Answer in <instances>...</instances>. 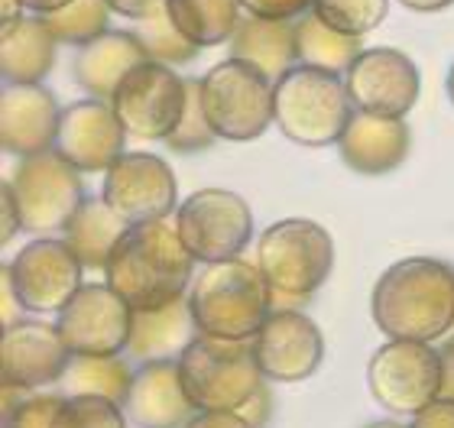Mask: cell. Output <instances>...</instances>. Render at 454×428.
Wrapping results in <instances>:
<instances>
[{
    "mask_svg": "<svg viewBox=\"0 0 454 428\" xmlns=\"http://www.w3.org/2000/svg\"><path fill=\"white\" fill-rule=\"evenodd\" d=\"M133 33H137V39L143 43L146 56H150L153 62H162V66H172V68L189 66L192 58L201 52L195 43H189V39L176 29L166 4L153 10L146 19H137V29H133Z\"/></svg>",
    "mask_w": 454,
    "mask_h": 428,
    "instance_id": "cell-31",
    "label": "cell"
},
{
    "mask_svg": "<svg viewBox=\"0 0 454 428\" xmlns=\"http://www.w3.org/2000/svg\"><path fill=\"white\" fill-rule=\"evenodd\" d=\"M23 10L29 13H36V17H46V13H56V10L68 7V4H75V0H20Z\"/></svg>",
    "mask_w": 454,
    "mask_h": 428,
    "instance_id": "cell-43",
    "label": "cell"
},
{
    "mask_svg": "<svg viewBox=\"0 0 454 428\" xmlns=\"http://www.w3.org/2000/svg\"><path fill=\"white\" fill-rule=\"evenodd\" d=\"M143 62H150V56L133 29H107L105 36L75 49L72 78L88 97L111 101L114 91L123 85V78Z\"/></svg>",
    "mask_w": 454,
    "mask_h": 428,
    "instance_id": "cell-22",
    "label": "cell"
},
{
    "mask_svg": "<svg viewBox=\"0 0 454 428\" xmlns=\"http://www.w3.org/2000/svg\"><path fill=\"white\" fill-rule=\"evenodd\" d=\"M111 10L123 19H146L156 7H162L166 0H107Z\"/></svg>",
    "mask_w": 454,
    "mask_h": 428,
    "instance_id": "cell-39",
    "label": "cell"
},
{
    "mask_svg": "<svg viewBox=\"0 0 454 428\" xmlns=\"http://www.w3.org/2000/svg\"><path fill=\"white\" fill-rule=\"evenodd\" d=\"M445 88H448V97H451V105H454V62H451V68H448Z\"/></svg>",
    "mask_w": 454,
    "mask_h": 428,
    "instance_id": "cell-45",
    "label": "cell"
},
{
    "mask_svg": "<svg viewBox=\"0 0 454 428\" xmlns=\"http://www.w3.org/2000/svg\"><path fill=\"white\" fill-rule=\"evenodd\" d=\"M256 269L273 292V308H302L332 276L334 240L318 221H276L256 237Z\"/></svg>",
    "mask_w": 454,
    "mask_h": 428,
    "instance_id": "cell-3",
    "label": "cell"
},
{
    "mask_svg": "<svg viewBox=\"0 0 454 428\" xmlns=\"http://www.w3.org/2000/svg\"><path fill=\"white\" fill-rule=\"evenodd\" d=\"M52 428H127V416L121 402L101 396H66Z\"/></svg>",
    "mask_w": 454,
    "mask_h": 428,
    "instance_id": "cell-34",
    "label": "cell"
},
{
    "mask_svg": "<svg viewBox=\"0 0 454 428\" xmlns=\"http://www.w3.org/2000/svg\"><path fill=\"white\" fill-rule=\"evenodd\" d=\"M438 357H442V400L454 402V341H445L438 347Z\"/></svg>",
    "mask_w": 454,
    "mask_h": 428,
    "instance_id": "cell-41",
    "label": "cell"
},
{
    "mask_svg": "<svg viewBox=\"0 0 454 428\" xmlns=\"http://www.w3.org/2000/svg\"><path fill=\"white\" fill-rule=\"evenodd\" d=\"M270 412H273V396H270V386H263V390L256 393L254 400L240 409V416H244L247 422H254L256 428H263L266 419H270Z\"/></svg>",
    "mask_w": 454,
    "mask_h": 428,
    "instance_id": "cell-40",
    "label": "cell"
},
{
    "mask_svg": "<svg viewBox=\"0 0 454 428\" xmlns=\"http://www.w3.org/2000/svg\"><path fill=\"white\" fill-rule=\"evenodd\" d=\"M195 402L185 393L179 361H150L133 370L123 416L137 428H185L195 419Z\"/></svg>",
    "mask_w": 454,
    "mask_h": 428,
    "instance_id": "cell-20",
    "label": "cell"
},
{
    "mask_svg": "<svg viewBox=\"0 0 454 428\" xmlns=\"http://www.w3.org/2000/svg\"><path fill=\"white\" fill-rule=\"evenodd\" d=\"M185 101H189V78L176 75L172 66L153 58L133 68L111 97L127 136L143 143L166 140L179 127Z\"/></svg>",
    "mask_w": 454,
    "mask_h": 428,
    "instance_id": "cell-11",
    "label": "cell"
},
{
    "mask_svg": "<svg viewBox=\"0 0 454 428\" xmlns=\"http://www.w3.org/2000/svg\"><path fill=\"white\" fill-rule=\"evenodd\" d=\"M367 428H403V425H396V422H377V425H367Z\"/></svg>",
    "mask_w": 454,
    "mask_h": 428,
    "instance_id": "cell-46",
    "label": "cell"
},
{
    "mask_svg": "<svg viewBox=\"0 0 454 428\" xmlns=\"http://www.w3.org/2000/svg\"><path fill=\"white\" fill-rule=\"evenodd\" d=\"M393 0H312V10L344 36L364 39L389 17Z\"/></svg>",
    "mask_w": 454,
    "mask_h": 428,
    "instance_id": "cell-32",
    "label": "cell"
},
{
    "mask_svg": "<svg viewBox=\"0 0 454 428\" xmlns=\"http://www.w3.org/2000/svg\"><path fill=\"white\" fill-rule=\"evenodd\" d=\"M295 43H299V66H312L344 75L350 62L364 52V43L357 36H344L332 29L315 10L295 19Z\"/></svg>",
    "mask_w": 454,
    "mask_h": 428,
    "instance_id": "cell-29",
    "label": "cell"
},
{
    "mask_svg": "<svg viewBox=\"0 0 454 428\" xmlns=\"http://www.w3.org/2000/svg\"><path fill=\"white\" fill-rule=\"evenodd\" d=\"M127 230L130 224L105 198H85V205L75 211V218L62 230V237L88 269H105Z\"/></svg>",
    "mask_w": 454,
    "mask_h": 428,
    "instance_id": "cell-26",
    "label": "cell"
},
{
    "mask_svg": "<svg viewBox=\"0 0 454 428\" xmlns=\"http://www.w3.org/2000/svg\"><path fill=\"white\" fill-rule=\"evenodd\" d=\"M72 363V347L62 341L56 324L39 318H20L4 328L0 338V377L7 386L43 390L59 383Z\"/></svg>",
    "mask_w": 454,
    "mask_h": 428,
    "instance_id": "cell-18",
    "label": "cell"
},
{
    "mask_svg": "<svg viewBox=\"0 0 454 428\" xmlns=\"http://www.w3.org/2000/svg\"><path fill=\"white\" fill-rule=\"evenodd\" d=\"M367 390L393 416H416L442 393V357L426 341H387L367 363Z\"/></svg>",
    "mask_w": 454,
    "mask_h": 428,
    "instance_id": "cell-10",
    "label": "cell"
},
{
    "mask_svg": "<svg viewBox=\"0 0 454 428\" xmlns=\"http://www.w3.org/2000/svg\"><path fill=\"white\" fill-rule=\"evenodd\" d=\"M101 198L127 224L162 221L179 211V182L169 162L153 152H123L105 172Z\"/></svg>",
    "mask_w": 454,
    "mask_h": 428,
    "instance_id": "cell-13",
    "label": "cell"
},
{
    "mask_svg": "<svg viewBox=\"0 0 454 428\" xmlns=\"http://www.w3.org/2000/svg\"><path fill=\"white\" fill-rule=\"evenodd\" d=\"M247 13L270 19H299L312 10V0H240Z\"/></svg>",
    "mask_w": 454,
    "mask_h": 428,
    "instance_id": "cell-36",
    "label": "cell"
},
{
    "mask_svg": "<svg viewBox=\"0 0 454 428\" xmlns=\"http://www.w3.org/2000/svg\"><path fill=\"white\" fill-rule=\"evenodd\" d=\"M354 105L344 75L312 66L289 68L273 82V124L286 140L318 150L340 140Z\"/></svg>",
    "mask_w": 454,
    "mask_h": 428,
    "instance_id": "cell-6",
    "label": "cell"
},
{
    "mask_svg": "<svg viewBox=\"0 0 454 428\" xmlns=\"http://www.w3.org/2000/svg\"><path fill=\"white\" fill-rule=\"evenodd\" d=\"M201 105L218 140H256L273 124V82L240 58H224L201 75Z\"/></svg>",
    "mask_w": 454,
    "mask_h": 428,
    "instance_id": "cell-8",
    "label": "cell"
},
{
    "mask_svg": "<svg viewBox=\"0 0 454 428\" xmlns=\"http://www.w3.org/2000/svg\"><path fill=\"white\" fill-rule=\"evenodd\" d=\"M250 341L260 370L273 383L309 380L325 361V338L302 308H273Z\"/></svg>",
    "mask_w": 454,
    "mask_h": 428,
    "instance_id": "cell-15",
    "label": "cell"
},
{
    "mask_svg": "<svg viewBox=\"0 0 454 428\" xmlns=\"http://www.w3.org/2000/svg\"><path fill=\"white\" fill-rule=\"evenodd\" d=\"M85 263L66 237H36L4 267L20 305L29 315H59L82 289Z\"/></svg>",
    "mask_w": 454,
    "mask_h": 428,
    "instance_id": "cell-12",
    "label": "cell"
},
{
    "mask_svg": "<svg viewBox=\"0 0 454 428\" xmlns=\"http://www.w3.org/2000/svg\"><path fill=\"white\" fill-rule=\"evenodd\" d=\"M195 263L189 247L182 244L179 228L169 218L130 224L117 250L105 267V283L123 295L133 312L160 308L182 295H189L195 279Z\"/></svg>",
    "mask_w": 454,
    "mask_h": 428,
    "instance_id": "cell-2",
    "label": "cell"
},
{
    "mask_svg": "<svg viewBox=\"0 0 454 428\" xmlns=\"http://www.w3.org/2000/svg\"><path fill=\"white\" fill-rule=\"evenodd\" d=\"M182 244L199 263L240 257L254 240V211L244 195L227 189H201L176 211Z\"/></svg>",
    "mask_w": 454,
    "mask_h": 428,
    "instance_id": "cell-9",
    "label": "cell"
},
{
    "mask_svg": "<svg viewBox=\"0 0 454 428\" xmlns=\"http://www.w3.org/2000/svg\"><path fill=\"white\" fill-rule=\"evenodd\" d=\"M179 373L199 412H240L266 386L254 341L244 338L199 331L195 341L182 351Z\"/></svg>",
    "mask_w": 454,
    "mask_h": 428,
    "instance_id": "cell-5",
    "label": "cell"
},
{
    "mask_svg": "<svg viewBox=\"0 0 454 428\" xmlns=\"http://www.w3.org/2000/svg\"><path fill=\"white\" fill-rule=\"evenodd\" d=\"M133 308L107 283H85L59 312V334L72 354H123L130 341Z\"/></svg>",
    "mask_w": 454,
    "mask_h": 428,
    "instance_id": "cell-16",
    "label": "cell"
},
{
    "mask_svg": "<svg viewBox=\"0 0 454 428\" xmlns=\"http://www.w3.org/2000/svg\"><path fill=\"white\" fill-rule=\"evenodd\" d=\"M231 58L260 68L270 82L299 66V43H295V19H270L244 13L240 27L231 36Z\"/></svg>",
    "mask_w": 454,
    "mask_h": 428,
    "instance_id": "cell-25",
    "label": "cell"
},
{
    "mask_svg": "<svg viewBox=\"0 0 454 428\" xmlns=\"http://www.w3.org/2000/svg\"><path fill=\"white\" fill-rule=\"evenodd\" d=\"M409 428H454V402L438 396L435 402H428L426 409L412 416Z\"/></svg>",
    "mask_w": 454,
    "mask_h": 428,
    "instance_id": "cell-37",
    "label": "cell"
},
{
    "mask_svg": "<svg viewBox=\"0 0 454 428\" xmlns=\"http://www.w3.org/2000/svg\"><path fill=\"white\" fill-rule=\"evenodd\" d=\"M59 39L43 17H17L0 27V75L4 85H43L56 66Z\"/></svg>",
    "mask_w": 454,
    "mask_h": 428,
    "instance_id": "cell-24",
    "label": "cell"
},
{
    "mask_svg": "<svg viewBox=\"0 0 454 428\" xmlns=\"http://www.w3.org/2000/svg\"><path fill=\"white\" fill-rule=\"evenodd\" d=\"M406 10H416V13H438V10H448L454 0H396Z\"/></svg>",
    "mask_w": 454,
    "mask_h": 428,
    "instance_id": "cell-44",
    "label": "cell"
},
{
    "mask_svg": "<svg viewBox=\"0 0 454 428\" xmlns=\"http://www.w3.org/2000/svg\"><path fill=\"white\" fill-rule=\"evenodd\" d=\"M189 305L201 334L250 341L266 315L273 312V292L256 263L234 257L205 263L201 273H195L189 285Z\"/></svg>",
    "mask_w": 454,
    "mask_h": 428,
    "instance_id": "cell-4",
    "label": "cell"
},
{
    "mask_svg": "<svg viewBox=\"0 0 454 428\" xmlns=\"http://www.w3.org/2000/svg\"><path fill=\"white\" fill-rule=\"evenodd\" d=\"M218 134L211 130L205 105H201V78H189V101H185V114H182L179 127L166 136V146L179 156H192V152H205L215 146Z\"/></svg>",
    "mask_w": 454,
    "mask_h": 428,
    "instance_id": "cell-33",
    "label": "cell"
},
{
    "mask_svg": "<svg viewBox=\"0 0 454 428\" xmlns=\"http://www.w3.org/2000/svg\"><path fill=\"white\" fill-rule=\"evenodd\" d=\"M0 205H4V234H0V240H4V244H10V240H13V234H17V230H23V228H20L17 205H13V198H10L7 185H4V191H0Z\"/></svg>",
    "mask_w": 454,
    "mask_h": 428,
    "instance_id": "cell-42",
    "label": "cell"
},
{
    "mask_svg": "<svg viewBox=\"0 0 454 428\" xmlns=\"http://www.w3.org/2000/svg\"><path fill=\"white\" fill-rule=\"evenodd\" d=\"M370 315L389 341H442L454 328V267L435 257L396 260L373 285Z\"/></svg>",
    "mask_w": 454,
    "mask_h": 428,
    "instance_id": "cell-1",
    "label": "cell"
},
{
    "mask_svg": "<svg viewBox=\"0 0 454 428\" xmlns=\"http://www.w3.org/2000/svg\"><path fill=\"white\" fill-rule=\"evenodd\" d=\"M52 150L78 172H107L127 152V130L111 101L85 97L62 107Z\"/></svg>",
    "mask_w": 454,
    "mask_h": 428,
    "instance_id": "cell-17",
    "label": "cell"
},
{
    "mask_svg": "<svg viewBox=\"0 0 454 428\" xmlns=\"http://www.w3.org/2000/svg\"><path fill=\"white\" fill-rule=\"evenodd\" d=\"M111 4L107 0H75L68 7L46 13V27L52 29V36L68 46H85L91 39L105 36L111 29Z\"/></svg>",
    "mask_w": 454,
    "mask_h": 428,
    "instance_id": "cell-30",
    "label": "cell"
},
{
    "mask_svg": "<svg viewBox=\"0 0 454 428\" xmlns=\"http://www.w3.org/2000/svg\"><path fill=\"white\" fill-rule=\"evenodd\" d=\"M62 107L46 85H4L0 95V143L4 152L29 160L56 146Z\"/></svg>",
    "mask_w": 454,
    "mask_h": 428,
    "instance_id": "cell-19",
    "label": "cell"
},
{
    "mask_svg": "<svg viewBox=\"0 0 454 428\" xmlns=\"http://www.w3.org/2000/svg\"><path fill=\"white\" fill-rule=\"evenodd\" d=\"M166 10L176 29L199 49L231 43L244 19L240 0H166Z\"/></svg>",
    "mask_w": 454,
    "mask_h": 428,
    "instance_id": "cell-28",
    "label": "cell"
},
{
    "mask_svg": "<svg viewBox=\"0 0 454 428\" xmlns=\"http://www.w3.org/2000/svg\"><path fill=\"white\" fill-rule=\"evenodd\" d=\"M185 428H256L240 412H195V419Z\"/></svg>",
    "mask_w": 454,
    "mask_h": 428,
    "instance_id": "cell-38",
    "label": "cell"
},
{
    "mask_svg": "<svg viewBox=\"0 0 454 428\" xmlns=\"http://www.w3.org/2000/svg\"><path fill=\"white\" fill-rule=\"evenodd\" d=\"M354 111H367L380 117H406L419 101L422 75L419 66L393 46L364 49L344 72Z\"/></svg>",
    "mask_w": 454,
    "mask_h": 428,
    "instance_id": "cell-14",
    "label": "cell"
},
{
    "mask_svg": "<svg viewBox=\"0 0 454 428\" xmlns=\"http://www.w3.org/2000/svg\"><path fill=\"white\" fill-rule=\"evenodd\" d=\"M66 396H27L10 412H4V428H52L56 412L62 409Z\"/></svg>",
    "mask_w": 454,
    "mask_h": 428,
    "instance_id": "cell-35",
    "label": "cell"
},
{
    "mask_svg": "<svg viewBox=\"0 0 454 428\" xmlns=\"http://www.w3.org/2000/svg\"><path fill=\"white\" fill-rule=\"evenodd\" d=\"M199 324L192 315L189 295L160 308H137L130 322V341H127V361H179L182 351L195 341Z\"/></svg>",
    "mask_w": 454,
    "mask_h": 428,
    "instance_id": "cell-23",
    "label": "cell"
},
{
    "mask_svg": "<svg viewBox=\"0 0 454 428\" xmlns=\"http://www.w3.org/2000/svg\"><path fill=\"white\" fill-rule=\"evenodd\" d=\"M4 185L17 205L20 228L36 237L62 234L88 198L82 172L68 160H62L56 150L20 160Z\"/></svg>",
    "mask_w": 454,
    "mask_h": 428,
    "instance_id": "cell-7",
    "label": "cell"
},
{
    "mask_svg": "<svg viewBox=\"0 0 454 428\" xmlns=\"http://www.w3.org/2000/svg\"><path fill=\"white\" fill-rule=\"evenodd\" d=\"M133 383V370L127 354H72L68 370L59 380L62 396H101V400H127Z\"/></svg>",
    "mask_w": 454,
    "mask_h": 428,
    "instance_id": "cell-27",
    "label": "cell"
},
{
    "mask_svg": "<svg viewBox=\"0 0 454 428\" xmlns=\"http://www.w3.org/2000/svg\"><path fill=\"white\" fill-rule=\"evenodd\" d=\"M338 146L340 162L357 175H387L409 160L412 130L406 117H380L354 111Z\"/></svg>",
    "mask_w": 454,
    "mask_h": 428,
    "instance_id": "cell-21",
    "label": "cell"
}]
</instances>
